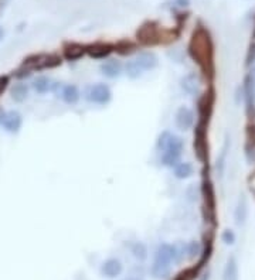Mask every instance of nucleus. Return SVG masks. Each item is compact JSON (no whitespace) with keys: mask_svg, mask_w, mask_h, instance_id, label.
<instances>
[{"mask_svg":"<svg viewBox=\"0 0 255 280\" xmlns=\"http://www.w3.org/2000/svg\"><path fill=\"white\" fill-rule=\"evenodd\" d=\"M213 50L214 47L210 33L204 27H197L191 34L187 53L204 74L213 71Z\"/></svg>","mask_w":255,"mask_h":280,"instance_id":"obj_1","label":"nucleus"},{"mask_svg":"<svg viewBox=\"0 0 255 280\" xmlns=\"http://www.w3.org/2000/svg\"><path fill=\"white\" fill-rule=\"evenodd\" d=\"M201 197H203V217L204 221L211 226L217 225V198L216 191L211 180L203 176L200 187Z\"/></svg>","mask_w":255,"mask_h":280,"instance_id":"obj_2","label":"nucleus"},{"mask_svg":"<svg viewBox=\"0 0 255 280\" xmlns=\"http://www.w3.org/2000/svg\"><path fill=\"white\" fill-rule=\"evenodd\" d=\"M63 64V59L61 57L57 56V54H34V56L27 57L23 64H21V68L23 70H27V71H44V70H53L57 68Z\"/></svg>","mask_w":255,"mask_h":280,"instance_id":"obj_3","label":"nucleus"},{"mask_svg":"<svg viewBox=\"0 0 255 280\" xmlns=\"http://www.w3.org/2000/svg\"><path fill=\"white\" fill-rule=\"evenodd\" d=\"M207 126L197 122L196 129H194V140H193V147H194V156L200 162L201 164L208 163V140H207Z\"/></svg>","mask_w":255,"mask_h":280,"instance_id":"obj_4","label":"nucleus"},{"mask_svg":"<svg viewBox=\"0 0 255 280\" xmlns=\"http://www.w3.org/2000/svg\"><path fill=\"white\" fill-rule=\"evenodd\" d=\"M84 98L95 105H108L112 101V91L107 84H91L85 88Z\"/></svg>","mask_w":255,"mask_h":280,"instance_id":"obj_5","label":"nucleus"},{"mask_svg":"<svg viewBox=\"0 0 255 280\" xmlns=\"http://www.w3.org/2000/svg\"><path fill=\"white\" fill-rule=\"evenodd\" d=\"M214 103H216V92L213 88H210L203 93L197 101V116L200 123L208 125L214 111Z\"/></svg>","mask_w":255,"mask_h":280,"instance_id":"obj_6","label":"nucleus"},{"mask_svg":"<svg viewBox=\"0 0 255 280\" xmlns=\"http://www.w3.org/2000/svg\"><path fill=\"white\" fill-rule=\"evenodd\" d=\"M158 149L160 151H177L182 153L184 142L180 136L173 134L172 132L164 131L159 134L158 137V143H156Z\"/></svg>","mask_w":255,"mask_h":280,"instance_id":"obj_7","label":"nucleus"},{"mask_svg":"<svg viewBox=\"0 0 255 280\" xmlns=\"http://www.w3.org/2000/svg\"><path fill=\"white\" fill-rule=\"evenodd\" d=\"M136 37H138V41L142 43L143 45H155V44H159L162 41L159 27L155 23H152V21L145 23L136 31Z\"/></svg>","mask_w":255,"mask_h":280,"instance_id":"obj_8","label":"nucleus"},{"mask_svg":"<svg viewBox=\"0 0 255 280\" xmlns=\"http://www.w3.org/2000/svg\"><path fill=\"white\" fill-rule=\"evenodd\" d=\"M242 93H244V102H245V112L250 119L255 118V85L253 75L248 74L244 79L242 85Z\"/></svg>","mask_w":255,"mask_h":280,"instance_id":"obj_9","label":"nucleus"},{"mask_svg":"<svg viewBox=\"0 0 255 280\" xmlns=\"http://www.w3.org/2000/svg\"><path fill=\"white\" fill-rule=\"evenodd\" d=\"M175 120H176V126L180 131H189L194 125V112L190 108H187V106H180L176 111Z\"/></svg>","mask_w":255,"mask_h":280,"instance_id":"obj_10","label":"nucleus"},{"mask_svg":"<svg viewBox=\"0 0 255 280\" xmlns=\"http://www.w3.org/2000/svg\"><path fill=\"white\" fill-rule=\"evenodd\" d=\"M0 125L9 133H17L21 129L23 118H21V115L17 111H9V112H4Z\"/></svg>","mask_w":255,"mask_h":280,"instance_id":"obj_11","label":"nucleus"},{"mask_svg":"<svg viewBox=\"0 0 255 280\" xmlns=\"http://www.w3.org/2000/svg\"><path fill=\"white\" fill-rule=\"evenodd\" d=\"M136 61V64L141 67V70L146 73V71H152L159 65V58L153 53V51H142L138 56L133 58Z\"/></svg>","mask_w":255,"mask_h":280,"instance_id":"obj_12","label":"nucleus"},{"mask_svg":"<svg viewBox=\"0 0 255 280\" xmlns=\"http://www.w3.org/2000/svg\"><path fill=\"white\" fill-rule=\"evenodd\" d=\"M113 51V45L108 43H95L87 47V54L94 59H105Z\"/></svg>","mask_w":255,"mask_h":280,"instance_id":"obj_13","label":"nucleus"},{"mask_svg":"<svg viewBox=\"0 0 255 280\" xmlns=\"http://www.w3.org/2000/svg\"><path fill=\"white\" fill-rule=\"evenodd\" d=\"M99 71L101 74L110 79H115L124 71V65L118 61V59H107L99 65Z\"/></svg>","mask_w":255,"mask_h":280,"instance_id":"obj_14","label":"nucleus"},{"mask_svg":"<svg viewBox=\"0 0 255 280\" xmlns=\"http://www.w3.org/2000/svg\"><path fill=\"white\" fill-rule=\"evenodd\" d=\"M124 272V265L122 262L116 258H111V259H107V261L102 263L101 266V273L110 279H113L116 276H119L121 273Z\"/></svg>","mask_w":255,"mask_h":280,"instance_id":"obj_15","label":"nucleus"},{"mask_svg":"<svg viewBox=\"0 0 255 280\" xmlns=\"http://www.w3.org/2000/svg\"><path fill=\"white\" fill-rule=\"evenodd\" d=\"M247 220H248V200L245 194H241L234 211V221L237 226H244Z\"/></svg>","mask_w":255,"mask_h":280,"instance_id":"obj_16","label":"nucleus"},{"mask_svg":"<svg viewBox=\"0 0 255 280\" xmlns=\"http://www.w3.org/2000/svg\"><path fill=\"white\" fill-rule=\"evenodd\" d=\"M199 85H200V78L196 73H189L187 75H184L180 79V87L186 93L189 95H194L199 91Z\"/></svg>","mask_w":255,"mask_h":280,"instance_id":"obj_17","label":"nucleus"},{"mask_svg":"<svg viewBox=\"0 0 255 280\" xmlns=\"http://www.w3.org/2000/svg\"><path fill=\"white\" fill-rule=\"evenodd\" d=\"M58 96L67 103V105H75L80 98H81V93H80V89L73 85V84H68V85H64L63 84V88L58 93Z\"/></svg>","mask_w":255,"mask_h":280,"instance_id":"obj_18","label":"nucleus"},{"mask_svg":"<svg viewBox=\"0 0 255 280\" xmlns=\"http://www.w3.org/2000/svg\"><path fill=\"white\" fill-rule=\"evenodd\" d=\"M155 262L164 263V265H172V262H175V248H173V245H169V243L159 245L158 251H156V255H155Z\"/></svg>","mask_w":255,"mask_h":280,"instance_id":"obj_19","label":"nucleus"},{"mask_svg":"<svg viewBox=\"0 0 255 280\" xmlns=\"http://www.w3.org/2000/svg\"><path fill=\"white\" fill-rule=\"evenodd\" d=\"M87 54V47L78 44V43H70L64 47V58L67 61H78L80 58Z\"/></svg>","mask_w":255,"mask_h":280,"instance_id":"obj_20","label":"nucleus"},{"mask_svg":"<svg viewBox=\"0 0 255 280\" xmlns=\"http://www.w3.org/2000/svg\"><path fill=\"white\" fill-rule=\"evenodd\" d=\"M247 142H245V156L250 163L255 160V125L251 123L247 126V133H245Z\"/></svg>","mask_w":255,"mask_h":280,"instance_id":"obj_21","label":"nucleus"},{"mask_svg":"<svg viewBox=\"0 0 255 280\" xmlns=\"http://www.w3.org/2000/svg\"><path fill=\"white\" fill-rule=\"evenodd\" d=\"M223 280H239L238 262L236 256H230L223 270Z\"/></svg>","mask_w":255,"mask_h":280,"instance_id":"obj_22","label":"nucleus"},{"mask_svg":"<svg viewBox=\"0 0 255 280\" xmlns=\"http://www.w3.org/2000/svg\"><path fill=\"white\" fill-rule=\"evenodd\" d=\"M29 85L27 84H24V82H17V84H15V85H12V88H10V96H12V99L15 101V102H17V103H21V102H24L27 98H29Z\"/></svg>","mask_w":255,"mask_h":280,"instance_id":"obj_23","label":"nucleus"},{"mask_svg":"<svg viewBox=\"0 0 255 280\" xmlns=\"http://www.w3.org/2000/svg\"><path fill=\"white\" fill-rule=\"evenodd\" d=\"M53 85H54L53 79L48 78V76H46V75L37 76L36 79L33 81V84H32L33 89H34L37 93H40V95L50 92V91L53 89Z\"/></svg>","mask_w":255,"mask_h":280,"instance_id":"obj_24","label":"nucleus"},{"mask_svg":"<svg viewBox=\"0 0 255 280\" xmlns=\"http://www.w3.org/2000/svg\"><path fill=\"white\" fill-rule=\"evenodd\" d=\"M213 256V239L211 238H207L204 243L201 245V253H200V259H199V263H197V266L203 269L208 261H210V258Z\"/></svg>","mask_w":255,"mask_h":280,"instance_id":"obj_25","label":"nucleus"},{"mask_svg":"<svg viewBox=\"0 0 255 280\" xmlns=\"http://www.w3.org/2000/svg\"><path fill=\"white\" fill-rule=\"evenodd\" d=\"M173 173H175V177H176V178L186 180V178H189V177L193 176L194 168H193V164L189 163V162H180L176 167L173 168Z\"/></svg>","mask_w":255,"mask_h":280,"instance_id":"obj_26","label":"nucleus"},{"mask_svg":"<svg viewBox=\"0 0 255 280\" xmlns=\"http://www.w3.org/2000/svg\"><path fill=\"white\" fill-rule=\"evenodd\" d=\"M150 273L155 279H167L170 275V265L153 262V265L150 267Z\"/></svg>","mask_w":255,"mask_h":280,"instance_id":"obj_27","label":"nucleus"},{"mask_svg":"<svg viewBox=\"0 0 255 280\" xmlns=\"http://www.w3.org/2000/svg\"><path fill=\"white\" fill-rule=\"evenodd\" d=\"M230 151V137L225 136V142L223 145V149L220 153L219 159H217V171H219L220 177L224 176V170H225V163H227V154Z\"/></svg>","mask_w":255,"mask_h":280,"instance_id":"obj_28","label":"nucleus"},{"mask_svg":"<svg viewBox=\"0 0 255 280\" xmlns=\"http://www.w3.org/2000/svg\"><path fill=\"white\" fill-rule=\"evenodd\" d=\"M180 156H182V153H177V151H163L162 164L166 167L175 168L180 163Z\"/></svg>","mask_w":255,"mask_h":280,"instance_id":"obj_29","label":"nucleus"},{"mask_svg":"<svg viewBox=\"0 0 255 280\" xmlns=\"http://www.w3.org/2000/svg\"><path fill=\"white\" fill-rule=\"evenodd\" d=\"M124 70H125V74H127L130 79H138V78H141L142 75L145 74V73L141 70V67L136 64L135 59H129L127 64L124 65Z\"/></svg>","mask_w":255,"mask_h":280,"instance_id":"obj_30","label":"nucleus"},{"mask_svg":"<svg viewBox=\"0 0 255 280\" xmlns=\"http://www.w3.org/2000/svg\"><path fill=\"white\" fill-rule=\"evenodd\" d=\"M129 249H130L133 258H136L138 261H145L146 258H147V248H146L145 243L142 242L130 243Z\"/></svg>","mask_w":255,"mask_h":280,"instance_id":"obj_31","label":"nucleus"},{"mask_svg":"<svg viewBox=\"0 0 255 280\" xmlns=\"http://www.w3.org/2000/svg\"><path fill=\"white\" fill-rule=\"evenodd\" d=\"M200 267L199 266H191V267H187L182 272H179L173 280H194L197 278V275L200 273Z\"/></svg>","mask_w":255,"mask_h":280,"instance_id":"obj_32","label":"nucleus"},{"mask_svg":"<svg viewBox=\"0 0 255 280\" xmlns=\"http://www.w3.org/2000/svg\"><path fill=\"white\" fill-rule=\"evenodd\" d=\"M184 249H186V258H187V259H194L196 256H200L201 243L196 242V241H191V242L186 243Z\"/></svg>","mask_w":255,"mask_h":280,"instance_id":"obj_33","label":"nucleus"},{"mask_svg":"<svg viewBox=\"0 0 255 280\" xmlns=\"http://www.w3.org/2000/svg\"><path fill=\"white\" fill-rule=\"evenodd\" d=\"M113 50L121 56H128L135 51V45L130 41H119L116 45H113Z\"/></svg>","mask_w":255,"mask_h":280,"instance_id":"obj_34","label":"nucleus"},{"mask_svg":"<svg viewBox=\"0 0 255 280\" xmlns=\"http://www.w3.org/2000/svg\"><path fill=\"white\" fill-rule=\"evenodd\" d=\"M236 239H237V236H236V234H234V231L233 229H224L223 231V234H221V241L224 242V245H234L236 243Z\"/></svg>","mask_w":255,"mask_h":280,"instance_id":"obj_35","label":"nucleus"},{"mask_svg":"<svg viewBox=\"0 0 255 280\" xmlns=\"http://www.w3.org/2000/svg\"><path fill=\"white\" fill-rule=\"evenodd\" d=\"M245 65L247 67H253L255 65V43H253L248 48L247 53V58H245Z\"/></svg>","mask_w":255,"mask_h":280,"instance_id":"obj_36","label":"nucleus"},{"mask_svg":"<svg viewBox=\"0 0 255 280\" xmlns=\"http://www.w3.org/2000/svg\"><path fill=\"white\" fill-rule=\"evenodd\" d=\"M7 87H9V76L7 75H1L0 76V95L6 91Z\"/></svg>","mask_w":255,"mask_h":280,"instance_id":"obj_37","label":"nucleus"},{"mask_svg":"<svg viewBox=\"0 0 255 280\" xmlns=\"http://www.w3.org/2000/svg\"><path fill=\"white\" fill-rule=\"evenodd\" d=\"M175 3L177 4V6H180V7H187L189 6V0H175Z\"/></svg>","mask_w":255,"mask_h":280,"instance_id":"obj_38","label":"nucleus"},{"mask_svg":"<svg viewBox=\"0 0 255 280\" xmlns=\"http://www.w3.org/2000/svg\"><path fill=\"white\" fill-rule=\"evenodd\" d=\"M200 280H210V273H208V272H207V273H204V275L200 278Z\"/></svg>","mask_w":255,"mask_h":280,"instance_id":"obj_39","label":"nucleus"},{"mask_svg":"<svg viewBox=\"0 0 255 280\" xmlns=\"http://www.w3.org/2000/svg\"><path fill=\"white\" fill-rule=\"evenodd\" d=\"M3 37H4V29H3V27H0V41L3 40Z\"/></svg>","mask_w":255,"mask_h":280,"instance_id":"obj_40","label":"nucleus"},{"mask_svg":"<svg viewBox=\"0 0 255 280\" xmlns=\"http://www.w3.org/2000/svg\"><path fill=\"white\" fill-rule=\"evenodd\" d=\"M124 280H141V279H133V278H127V279Z\"/></svg>","mask_w":255,"mask_h":280,"instance_id":"obj_41","label":"nucleus"},{"mask_svg":"<svg viewBox=\"0 0 255 280\" xmlns=\"http://www.w3.org/2000/svg\"><path fill=\"white\" fill-rule=\"evenodd\" d=\"M251 75H254L255 76V67H254V70H253V73H251Z\"/></svg>","mask_w":255,"mask_h":280,"instance_id":"obj_42","label":"nucleus"}]
</instances>
